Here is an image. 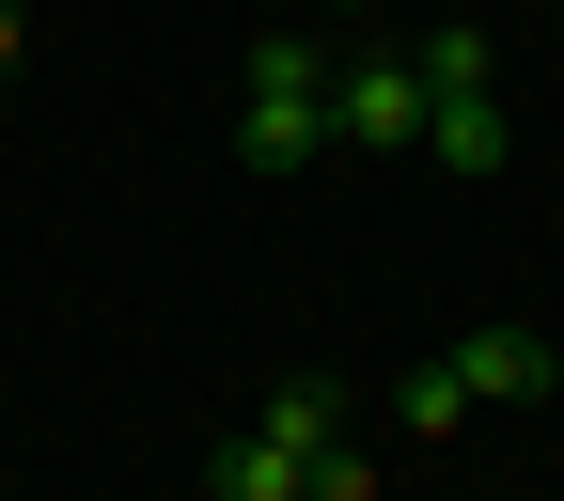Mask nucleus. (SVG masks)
Returning a JSON list of instances; mask_svg holds the SVG:
<instances>
[{
    "label": "nucleus",
    "instance_id": "f257e3e1",
    "mask_svg": "<svg viewBox=\"0 0 564 501\" xmlns=\"http://www.w3.org/2000/svg\"><path fill=\"white\" fill-rule=\"evenodd\" d=\"M314 157H345L329 141V47L314 32H251V63H236V173H314Z\"/></svg>",
    "mask_w": 564,
    "mask_h": 501
},
{
    "label": "nucleus",
    "instance_id": "f03ea898",
    "mask_svg": "<svg viewBox=\"0 0 564 501\" xmlns=\"http://www.w3.org/2000/svg\"><path fill=\"white\" fill-rule=\"evenodd\" d=\"M408 47H423V173L486 188V173L518 157V110H502V63H486V32L440 17V32H408Z\"/></svg>",
    "mask_w": 564,
    "mask_h": 501
},
{
    "label": "nucleus",
    "instance_id": "7ed1b4c3",
    "mask_svg": "<svg viewBox=\"0 0 564 501\" xmlns=\"http://www.w3.org/2000/svg\"><path fill=\"white\" fill-rule=\"evenodd\" d=\"M314 455H345V392H329V377H282V392L236 423V439L204 455V501H299Z\"/></svg>",
    "mask_w": 564,
    "mask_h": 501
},
{
    "label": "nucleus",
    "instance_id": "20e7f679",
    "mask_svg": "<svg viewBox=\"0 0 564 501\" xmlns=\"http://www.w3.org/2000/svg\"><path fill=\"white\" fill-rule=\"evenodd\" d=\"M329 141L345 157H423V47L408 32H345L329 47Z\"/></svg>",
    "mask_w": 564,
    "mask_h": 501
},
{
    "label": "nucleus",
    "instance_id": "39448f33",
    "mask_svg": "<svg viewBox=\"0 0 564 501\" xmlns=\"http://www.w3.org/2000/svg\"><path fill=\"white\" fill-rule=\"evenodd\" d=\"M440 377H455V392H470V407H533V392H549V377H564V345H549V329H518V314H502V329H470V345H455V361H440Z\"/></svg>",
    "mask_w": 564,
    "mask_h": 501
},
{
    "label": "nucleus",
    "instance_id": "423d86ee",
    "mask_svg": "<svg viewBox=\"0 0 564 501\" xmlns=\"http://www.w3.org/2000/svg\"><path fill=\"white\" fill-rule=\"evenodd\" d=\"M392 423H408V455H440V439H455V423H470V392H455L440 361H423V377L392 392Z\"/></svg>",
    "mask_w": 564,
    "mask_h": 501
},
{
    "label": "nucleus",
    "instance_id": "0eeeda50",
    "mask_svg": "<svg viewBox=\"0 0 564 501\" xmlns=\"http://www.w3.org/2000/svg\"><path fill=\"white\" fill-rule=\"evenodd\" d=\"M299 501H377V455H361V439H345V455H314V486H299Z\"/></svg>",
    "mask_w": 564,
    "mask_h": 501
},
{
    "label": "nucleus",
    "instance_id": "6e6552de",
    "mask_svg": "<svg viewBox=\"0 0 564 501\" xmlns=\"http://www.w3.org/2000/svg\"><path fill=\"white\" fill-rule=\"evenodd\" d=\"M17 47H32V0H0V63H17Z\"/></svg>",
    "mask_w": 564,
    "mask_h": 501
}]
</instances>
